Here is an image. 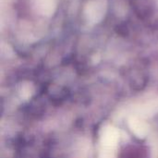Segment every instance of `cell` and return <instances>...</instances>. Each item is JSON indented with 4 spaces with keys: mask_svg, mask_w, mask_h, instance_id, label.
<instances>
[{
    "mask_svg": "<svg viewBox=\"0 0 158 158\" xmlns=\"http://www.w3.org/2000/svg\"><path fill=\"white\" fill-rule=\"evenodd\" d=\"M118 142V131L112 126H106L101 133V143L106 148H114Z\"/></svg>",
    "mask_w": 158,
    "mask_h": 158,
    "instance_id": "6da1fadb",
    "label": "cell"
},
{
    "mask_svg": "<svg viewBox=\"0 0 158 158\" xmlns=\"http://www.w3.org/2000/svg\"><path fill=\"white\" fill-rule=\"evenodd\" d=\"M99 158H115V153L113 151V148H106L101 151Z\"/></svg>",
    "mask_w": 158,
    "mask_h": 158,
    "instance_id": "277c9868",
    "label": "cell"
},
{
    "mask_svg": "<svg viewBox=\"0 0 158 158\" xmlns=\"http://www.w3.org/2000/svg\"><path fill=\"white\" fill-rule=\"evenodd\" d=\"M129 127L131 130V131L139 138H143L148 133V125L138 117H131L129 118Z\"/></svg>",
    "mask_w": 158,
    "mask_h": 158,
    "instance_id": "7a4b0ae2",
    "label": "cell"
},
{
    "mask_svg": "<svg viewBox=\"0 0 158 158\" xmlns=\"http://www.w3.org/2000/svg\"><path fill=\"white\" fill-rule=\"evenodd\" d=\"M158 111V101H152L149 102L145 105H143V106H141L139 113H141L142 116H152L155 113H156Z\"/></svg>",
    "mask_w": 158,
    "mask_h": 158,
    "instance_id": "3957f363",
    "label": "cell"
}]
</instances>
